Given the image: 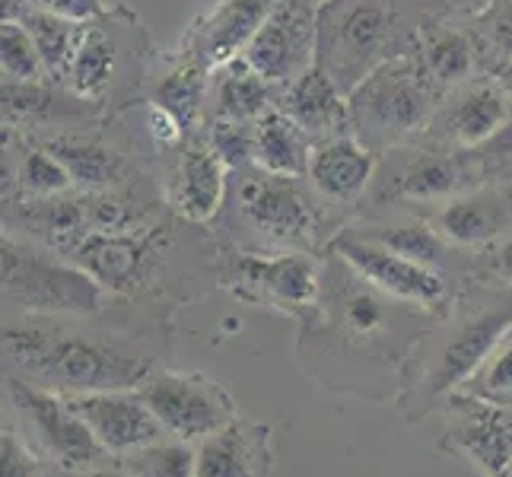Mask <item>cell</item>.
<instances>
[{
	"label": "cell",
	"mask_w": 512,
	"mask_h": 477,
	"mask_svg": "<svg viewBox=\"0 0 512 477\" xmlns=\"http://www.w3.org/2000/svg\"><path fill=\"white\" fill-rule=\"evenodd\" d=\"M7 350L26 373L67 395L121 392L140 388L150 376V363L140 357L96 344L90 338H51L45 331H7Z\"/></svg>",
	"instance_id": "6da1fadb"
},
{
	"label": "cell",
	"mask_w": 512,
	"mask_h": 477,
	"mask_svg": "<svg viewBox=\"0 0 512 477\" xmlns=\"http://www.w3.org/2000/svg\"><path fill=\"white\" fill-rule=\"evenodd\" d=\"M392 32V7L382 0H331L319 10V64L344 93L373 74Z\"/></svg>",
	"instance_id": "7a4b0ae2"
},
{
	"label": "cell",
	"mask_w": 512,
	"mask_h": 477,
	"mask_svg": "<svg viewBox=\"0 0 512 477\" xmlns=\"http://www.w3.org/2000/svg\"><path fill=\"white\" fill-rule=\"evenodd\" d=\"M4 296L32 312H96L102 284L80 264H67L4 239Z\"/></svg>",
	"instance_id": "3957f363"
},
{
	"label": "cell",
	"mask_w": 512,
	"mask_h": 477,
	"mask_svg": "<svg viewBox=\"0 0 512 477\" xmlns=\"http://www.w3.org/2000/svg\"><path fill=\"white\" fill-rule=\"evenodd\" d=\"M137 392L163 430L179 439H207L236 420V408L223 388L198 376L150 373Z\"/></svg>",
	"instance_id": "277c9868"
},
{
	"label": "cell",
	"mask_w": 512,
	"mask_h": 477,
	"mask_svg": "<svg viewBox=\"0 0 512 477\" xmlns=\"http://www.w3.org/2000/svg\"><path fill=\"white\" fill-rule=\"evenodd\" d=\"M315 51H319V13L309 0H277L242 58L264 83H284L312 67Z\"/></svg>",
	"instance_id": "5b68a950"
},
{
	"label": "cell",
	"mask_w": 512,
	"mask_h": 477,
	"mask_svg": "<svg viewBox=\"0 0 512 477\" xmlns=\"http://www.w3.org/2000/svg\"><path fill=\"white\" fill-rule=\"evenodd\" d=\"M350 115L357 118L360 131L376 137H398L417 128L427 115V86L414 61L379 64L350 93Z\"/></svg>",
	"instance_id": "8992f818"
},
{
	"label": "cell",
	"mask_w": 512,
	"mask_h": 477,
	"mask_svg": "<svg viewBox=\"0 0 512 477\" xmlns=\"http://www.w3.org/2000/svg\"><path fill=\"white\" fill-rule=\"evenodd\" d=\"M10 398L13 408L26 420V427L39 439V446L61 465L86 468L102 458V443L90 430V423L70 408L67 398L42 392V388H32L26 382H13Z\"/></svg>",
	"instance_id": "52a82bcc"
},
{
	"label": "cell",
	"mask_w": 512,
	"mask_h": 477,
	"mask_svg": "<svg viewBox=\"0 0 512 477\" xmlns=\"http://www.w3.org/2000/svg\"><path fill=\"white\" fill-rule=\"evenodd\" d=\"M70 408H74L105 452L125 455L137 446L156 443L163 433V423L147 408L140 392L121 388V392H90V395H67Z\"/></svg>",
	"instance_id": "ba28073f"
},
{
	"label": "cell",
	"mask_w": 512,
	"mask_h": 477,
	"mask_svg": "<svg viewBox=\"0 0 512 477\" xmlns=\"http://www.w3.org/2000/svg\"><path fill=\"white\" fill-rule=\"evenodd\" d=\"M338 252L353 271L363 280H369L376 290L404 299V303L430 306L443 296V277L430 271V264H420L404 258L379 242H357V239H338L334 242Z\"/></svg>",
	"instance_id": "9c48e42d"
},
{
	"label": "cell",
	"mask_w": 512,
	"mask_h": 477,
	"mask_svg": "<svg viewBox=\"0 0 512 477\" xmlns=\"http://www.w3.org/2000/svg\"><path fill=\"white\" fill-rule=\"evenodd\" d=\"M242 210L258 229L284 242H309L315 236V214L306 194L296 188L293 175L261 172L239 191Z\"/></svg>",
	"instance_id": "30bf717a"
},
{
	"label": "cell",
	"mask_w": 512,
	"mask_h": 477,
	"mask_svg": "<svg viewBox=\"0 0 512 477\" xmlns=\"http://www.w3.org/2000/svg\"><path fill=\"white\" fill-rule=\"evenodd\" d=\"M153 239L150 236H128L121 233H105V229H86L77 233L74 242L67 245L70 258L86 274H93L102 287L109 290H131L153 255Z\"/></svg>",
	"instance_id": "8fae6325"
},
{
	"label": "cell",
	"mask_w": 512,
	"mask_h": 477,
	"mask_svg": "<svg viewBox=\"0 0 512 477\" xmlns=\"http://www.w3.org/2000/svg\"><path fill=\"white\" fill-rule=\"evenodd\" d=\"M236 274L242 296L264 299V303H274L280 309L309 306L315 293H319V277H315L312 261L303 255H242L236 264Z\"/></svg>",
	"instance_id": "7c38bea8"
},
{
	"label": "cell",
	"mask_w": 512,
	"mask_h": 477,
	"mask_svg": "<svg viewBox=\"0 0 512 477\" xmlns=\"http://www.w3.org/2000/svg\"><path fill=\"white\" fill-rule=\"evenodd\" d=\"M274 4L277 0H220L207 13V20L194 29L198 61L207 67H223L233 58H242Z\"/></svg>",
	"instance_id": "4fadbf2b"
},
{
	"label": "cell",
	"mask_w": 512,
	"mask_h": 477,
	"mask_svg": "<svg viewBox=\"0 0 512 477\" xmlns=\"http://www.w3.org/2000/svg\"><path fill=\"white\" fill-rule=\"evenodd\" d=\"M509 331H512V309H497L468 322L443 350V360H439L433 376L436 392H446V388L478 376L481 366L493 357V350L509 338Z\"/></svg>",
	"instance_id": "5bb4252c"
},
{
	"label": "cell",
	"mask_w": 512,
	"mask_h": 477,
	"mask_svg": "<svg viewBox=\"0 0 512 477\" xmlns=\"http://www.w3.org/2000/svg\"><path fill=\"white\" fill-rule=\"evenodd\" d=\"M465 420L455 427V443L474 465H481L490 477H503L512 465V411L506 404L478 398L468 404Z\"/></svg>",
	"instance_id": "9a60e30c"
},
{
	"label": "cell",
	"mask_w": 512,
	"mask_h": 477,
	"mask_svg": "<svg viewBox=\"0 0 512 477\" xmlns=\"http://www.w3.org/2000/svg\"><path fill=\"white\" fill-rule=\"evenodd\" d=\"M309 179L331 201H353L373 179V153L353 137H331L309 156Z\"/></svg>",
	"instance_id": "2e32d148"
},
{
	"label": "cell",
	"mask_w": 512,
	"mask_h": 477,
	"mask_svg": "<svg viewBox=\"0 0 512 477\" xmlns=\"http://www.w3.org/2000/svg\"><path fill=\"white\" fill-rule=\"evenodd\" d=\"M226 191V163L214 147L194 144L185 150L179 179L172 188V207L191 223H207L223 204Z\"/></svg>",
	"instance_id": "e0dca14e"
},
{
	"label": "cell",
	"mask_w": 512,
	"mask_h": 477,
	"mask_svg": "<svg viewBox=\"0 0 512 477\" xmlns=\"http://www.w3.org/2000/svg\"><path fill=\"white\" fill-rule=\"evenodd\" d=\"M287 115L306 134H328L347 125L350 102L322 64H312L296 80H290L287 90Z\"/></svg>",
	"instance_id": "ac0fdd59"
},
{
	"label": "cell",
	"mask_w": 512,
	"mask_h": 477,
	"mask_svg": "<svg viewBox=\"0 0 512 477\" xmlns=\"http://www.w3.org/2000/svg\"><path fill=\"white\" fill-rule=\"evenodd\" d=\"M252 159L261 172L296 179L309 169L306 131L287 112H264L252 131Z\"/></svg>",
	"instance_id": "d6986e66"
},
{
	"label": "cell",
	"mask_w": 512,
	"mask_h": 477,
	"mask_svg": "<svg viewBox=\"0 0 512 477\" xmlns=\"http://www.w3.org/2000/svg\"><path fill=\"white\" fill-rule=\"evenodd\" d=\"M264 430H249L242 423L207 436L198 446V474L194 477H255L261 458V436Z\"/></svg>",
	"instance_id": "ffe728a7"
},
{
	"label": "cell",
	"mask_w": 512,
	"mask_h": 477,
	"mask_svg": "<svg viewBox=\"0 0 512 477\" xmlns=\"http://www.w3.org/2000/svg\"><path fill=\"white\" fill-rule=\"evenodd\" d=\"M112 70H115V39L99 26H83L74 61H70L67 70V80L74 86V93L83 99H99L109 90Z\"/></svg>",
	"instance_id": "44dd1931"
},
{
	"label": "cell",
	"mask_w": 512,
	"mask_h": 477,
	"mask_svg": "<svg viewBox=\"0 0 512 477\" xmlns=\"http://www.w3.org/2000/svg\"><path fill=\"white\" fill-rule=\"evenodd\" d=\"M13 20L26 23V29L32 32L35 45H39V51H42L45 74H51V77H67L83 26L77 20H67V16L48 13V10H39V7H29L23 13H13Z\"/></svg>",
	"instance_id": "7402d4cb"
},
{
	"label": "cell",
	"mask_w": 512,
	"mask_h": 477,
	"mask_svg": "<svg viewBox=\"0 0 512 477\" xmlns=\"http://www.w3.org/2000/svg\"><path fill=\"white\" fill-rule=\"evenodd\" d=\"M48 153H55L64 169L70 172V179L83 188H105L121 179L125 172V163L121 156L105 150L99 144H90V140H77V137H55L45 147Z\"/></svg>",
	"instance_id": "603a6c76"
},
{
	"label": "cell",
	"mask_w": 512,
	"mask_h": 477,
	"mask_svg": "<svg viewBox=\"0 0 512 477\" xmlns=\"http://www.w3.org/2000/svg\"><path fill=\"white\" fill-rule=\"evenodd\" d=\"M506 99L503 90H490V86H481V90H471L458 109L452 112V134L458 144L465 147H481L490 144L497 131L506 125Z\"/></svg>",
	"instance_id": "cb8c5ba5"
},
{
	"label": "cell",
	"mask_w": 512,
	"mask_h": 477,
	"mask_svg": "<svg viewBox=\"0 0 512 477\" xmlns=\"http://www.w3.org/2000/svg\"><path fill=\"white\" fill-rule=\"evenodd\" d=\"M503 223H506V217H503L500 204L484 201V198H458V201L446 204L443 214H439V233L452 242L474 245V242L497 236Z\"/></svg>",
	"instance_id": "d4e9b609"
},
{
	"label": "cell",
	"mask_w": 512,
	"mask_h": 477,
	"mask_svg": "<svg viewBox=\"0 0 512 477\" xmlns=\"http://www.w3.org/2000/svg\"><path fill=\"white\" fill-rule=\"evenodd\" d=\"M220 115L233 121L261 118L268 109V83L245 64V58H233L226 64V74L217 86Z\"/></svg>",
	"instance_id": "484cf974"
},
{
	"label": "cell",
	"mask_w": 512,
	"mask_h": 477,
	"mask_svg": "<svg viewBox=\"0 0 512 477\" xmlns=\"http://www.w3.org/2000/svg\"><path fill=\"white\" fill-rule=\"evenodd\" d=\"M121 468L131 477H194L198 474V449L156 439V443L125 452Z\"/></svg>",
	"instance_id": "4316f807"
},
{
	"label": "cell",
	"mask_w": 512,
	"mask_h": 477,
	"mask_svg": "<svg viewBox=\"0 0 512 477\" xmlns=\"http://www.w3.org/2000/svg\"><path fill=\"white\" fill-rule=\"evenodd\" d=\"M204 67L201 61H185L179 70L156 86V105H163L166 112H172L182 121V128L188 131L201 115V102H204Z\"/></svg>",
	"instance_id": "83f0119b"
},
{
	"label": "cell",
	"mask_w": 512,
	"mask_h": 477,
	"mask_svg": "<svg viewBox=\"0 0 512 477\" xmlns=\"http://www.w3.org/2000/svg\"><path fill=\"white\" fill-rule=\"evenodd\" d=\"M0 67H4V80L16 83H39L45 74L42 51L32 32L13 16H4V26H0Z\"/></svg>",
	"instance_id": "f1b7e54d"
},
{
	"label": "cell",
	"mask_w": 512,
	"mask_h": 477,
	"mask_svg": "<svg viewBox=\"0 0 512 477\" xmlns=\"http://www.w3.org/2000/svg\"><path fill=\"white\" fill-rule=\"evenodd\" d=\"M423 58H427V70L436 80L458 83L471 74L474 51L462 32L433 29V32H427V42H423Z\"/></svg>",
	"instance_id": "f546056e"
},
{
	"label": "cell",
	"mask_w": 512,
	"mask_h": 477,
	"mask_svg": "<svg viewBox=\"0 0 512 477\" xmlns=\"http://www.w3.org/2000/svg\"><path fill=\"white\" fill-rule=\"evenodd\" d=\"M462 182V172L446 156H430V159H420L414 163L408 172L401 175L395 194L398 198H417V201H433V198H446L452 194Z\"/></svg>",
	"instance_id": "4dcf8cb0"
},
{
	"label": "cell",
	"mask_w": 512,
	"mask_h": 477,
	"mask_svg": "<svg viewBox=\"0 0 512 477\" xmlns=\"http://www.w3.org/2000/svg\"><path fill=\"white\" fill-rule=\"evenodd\" d=\"M16 182L29 194H39V198H55V194H64L74 185L64 163L48 150H29L20 163V172H16Z\"/></svg>",
	"instance_id": "1f68e13d"
},
{
	"label": "cell",
	"mask_w": 512,
	"mask_h": 477,
	"mask_svg": "<svg viewBox=\"0 0 512 477\" xmlns=\"http://www.w3.org/2000/svg\"><path fill=\"white\" fill-rule=\"evenodd\" d=\"M376 242L385 245V249L404 255V258L420 261V264H433L439 255H443V236L433 233L427 223L395 226V229H388V233L376 236Z\"/></svg>",
	"instance_id": "d6a6232c"
},
{
	"label": "cell",
	"mask_w": 512,
	"mask_h": 477,
	"mask_svg": "<svg viewBox=\"0 0 512 477\" xmlns=\"http://www.w3.org/2000/svg\"><path fill=\"white\" fill-rule=\"evenodd\" d=\"M474 379H478L474 382V398L512 408V338H506L493 350V357L481 366V373Z\"/></svg>",
	"instance_id": "836d02e7"
},
{
	"label": "cell",
	"mask_w": 512,
	"mask_h": 477,
	"mask_svg": "<svg viewBox=\"0 0 512 477\" xmlns=\"http://www.w3.org/2000/svg\"><path fill=\"white\" fill-rule=\"evenodd\" d=\"M51 96L42 90L39 83H16L4 80V121H39L48 112Z\"/></svg>",
	"instance_id": "e575fe53"
},
{
	"label": "cell",
	"mask_w": 512,
	"mask_h": 477,
	"mask_svg": "<svg viewBox=\"0 0 512 477\" xmlns=\"http://www.w3.org/2000/svg\"><path fill=\"white\" fill-rule=\"evenodd\" d=\"M210 147L217 150V156L226 166H236L242 159H252V131L242 128V121L223 118L217 121L214 137H210Z\"/></svg>",
	"instance_id": "d590c367"
},
{
	"label": "cell",
	"mask_w": 512,
	"mask_h": 477,
	"mask_svg": "<svg viewBox=\"0 0 512 477\" xmlns=\"http://www.w3.org/2000/svg\"><path fill=\"white\" fill-rule=\"evenodd\" d=\"M344 322H347V328L353 334H363V338H369V334H376L385 325L382 303L366 290L350 293L347 303H344Z\"/></svg>",
	"instance_id": "8d00e7d4"
},
{
	"label": "cell",
	"mask_w": 512,
	"mask_h": 477,
	"mask_svg": "<svg viewBox=\"0 0 512 477\" xmlns=\"http://www.w3.org/2000/svg\"><path fill=\"white\" fill-rule=\"evenodd\" d=\"M0 477H35V458L13 433L0 439Z\"/></svg>",
	"instance_id": "74e56055"
},
{
	"label": "cell",
	"mask_w": 512,
	"mask_h": 477,
	"mask_svg": "<svg viewBox=\"0 0 512 477\" xmlns=\"http://www.w3.org/2000/svg\"><path fill=\"white\" fill-rule=\"evenodd\" d=\"M147 112H150V134H153L156 144H163V147L179 144L182 134H185L182 121L175 118L172 112H166L163 105H156V102H150V109H147Z\"/></svg>",
	"instance_id": "f35d334b"
},
{
	"label": "cell",
	"mask_w": 512,
	"mask_h": 477,
	"mask_svg": "<svg viewBox=\"0 0 512 477\" xmlns=\"http://www.w3.org/2000/svg\"><path fill=\"white\" fill-rule=\"evenodd\" d=\"M32 7L39 10H48V13H58V16H67V20H77V23H86L99 16V0H29Z\"/></svg>",
	"instance_id": "ab89813d"
},
{
	"label": "cell",
	"mask_w": 512,
	"mask_h": 477,
	"mask_svg": "<svg viewBox=\"0 0 512 477\" xmlns=\"http://www.w3.org/2000/svg\"><path fill=\"white\" fill-rule=\"evenodd\" d=\"M487 147H490L493 153H500V156H509V153H512V118H506V125L497 131V137H493Z\"/></svg>",
	"instance_id": "60d3db41"
},
{
	"label": "cell",
	"mask_w": 512,
	"mask_h": 477,
	"mask_svg": "<svg viewBox=\"0 0 512 477\" xmlns=\"http://www.w3.org/2000/svg\"><path fill=\"white\" fill-rule=\"evenodd\" d=\"M497 268H500V274H503L506 280H512V239L500 249V255H497Z\"/></svg>",
	"instance_id": "b9f144b4"
},
{
	"label": "cell",
	"mask_w": 512,
	"mask_h": 477,
	"mask_svg": "<svg viewBox=\"0 0 512 477\" xmlns=\"http://www.w3.org/2000/svg\"><path fill=\"white\" fill-rule=\"evenodd\" d=\"M497 83H500V90H503L506 96H512V58L503 61V64L497 67Z\"/></svg>",
	"instance_id": "7bdbcfd3"
},
{
	"label": "cell",
	"mask_w": 512,
	"mask_h": 477,
	"mask_svg": "<svg viewBox=\"0 0 512 477\" xmlns=\"http://www.w3.org/2000/svg\"><path fill=\"white\" fill-rule=\"evenodd\" d=\"M487 4V0H446V7L458 10V13H474V10H481Z\"/></svg>",
	"instance_id": "ee69618b"
},
{
	"label": "cell",
	"mask_w": 512,
	"mask_h": 477,
	"mask_svg": "<svg viewBox=\"0 0 512 477\" xmlns=\"http://www.w3.org/2000/svg\"><path fill=\"white\" fill-rule=\"evenodd\" d=\"M497 32H500V42L512 51V16H506V20H500Z\"/></svg>",
	"instance_id": "f6af8a7d"
},
{
	"label": "cell",
	"mask_w": 512,
	"mask_h": 477,
	"mask_svg": "<svg viewBox=\"0 0 512 477\" xmlns=\"http://www.w3.org/2000/svg\"><path fill=\"white\" fill-rule=\"evenodd\" d=\"M77 477H131V474L121 468V471H86V474H77Z\"/></svg>",
	"instance_id": "bcb514c9"
},
{
	"label": "cell",
	"mask_w": 512,
	"mask_h": 477,
	"mask_svg": "<svg viewBox=\"0 0 512 477\" xmlns=\"http://www.w3.org/2000/svg\"><path fill=\"white\" fill-rule=\"evenodd\" d=\"M503 477H512V465H509V468H506V474H503Z\"/></svg>",
	"instance_id": "7dc6e473"
}]
</instances>
